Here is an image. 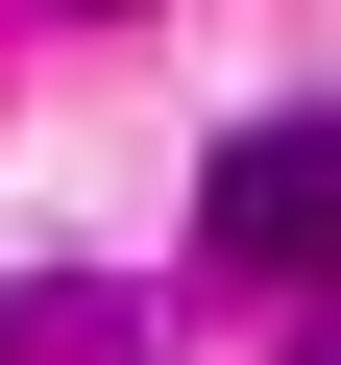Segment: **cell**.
<instances>
[{"label": "cell", "instance_id": "3957f363", "mask_svg": "<svg viewBox=\"0 0 341 365\" xmlns=\"http://www.w3.org/2000/svg\"><path fill=\"white\" fill-rule=\"evenodd\" d=\"M292 365H341V317H317V341H292Z\"/></svg>", "mask_w": 341, "mask_h": 365}, {"label": "cell", "instance_id": "7a4b0ae2", "mask_svg": "<svg viewBox=\"0 0 341 365\" xmlns=\"http://www.w3.org/2000/svg\"><path fill=\"white\" fill-rule=\"evenodd\" d=\"M49 25H122V0H49Z\"/></svg>", "mask_w": 341, "mask_h": 365}, {"label": "cell", "instance_id": "6da1fadb", "mask_svg": "<svg viewBox=\"0 0 341 365\" xmlns=\"http://www.w3.org/2000/svg\"><path fill=\"white\" fill-rule=\"evenodd\" d=\"M195 244L268 268V292H341V122H244V146L195 170Z\"/></svg>", "mask_w": 341, "mask_h": 365}]
</instances>
